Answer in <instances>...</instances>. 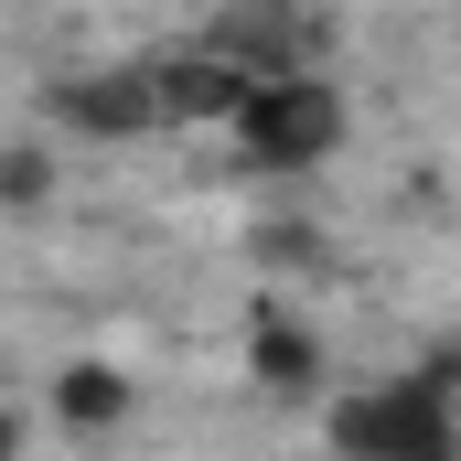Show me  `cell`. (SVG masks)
Here are the masks:
<instances>
[{
	"label": "cell",
	"mask_w": 461,
	"mask_h": 461,
	"mask_svg": "<svg viewBox=\"0 0 461 461\" xmlns=\"http://www.w3.org/2000/svg\"><path fill=\"white\" fill-rule=\"evenodd\" d=\"M451 375L461 354H429L419 375L375 386V397H344L333 408V451H375V461H451Z\"/></svg>",
	"instance_id": "6da1fadb"
},
{
	"label": "cell",
	"mask_w": 461,
	"mask_h": 461,
	"mask_svg": "<svg viewBox=\"0 0 461 461\" xmlns=\"http://www.w3.org/2000/svg\"><path fill=\"white\" fill-rule=\"evenodd\" d=\"M236 140H247V161L258 172H312V161H333L344 150V97L322 86V76H258L247 86V108H236Z\"/></svg>",
	"instance_id": "7a4b0ae2"
},
{
	"label": "cell",
	"mask_w": 461,
	"mask_h": 461,
	"mask_svg": "<svg viewBox=\"0 0 461 461\" xmlns=\"http://www.w3.org/2000/svg\"><path fill=\"white\" fill-rule=\"evenodd\" d=\"M54 118H65L76 140H140V129H172V118H161V76H150V65L65 76V86H54Z\"/></svg>",
	"instance_id": "3957f363"
},
{
	"label": "cell",
	"mask_w": 461,
	"mask_h": 461,
	"mask_svg": "<svg viewBox=\"0 0 461 461\" xmlns=\"http://www.w3.org/2000/svg\"><path fill=\"white\" fill-rule=\"evenodd\" d=\"M150 76H161V118H236L247 86H258V76H247L236 54H215V43L183 54V65H150Z\"/></svg>",
	"instance_id": "277c9868"
},
{
	"label": "cell",
	"mask_w": 461,
	"mask_h": 461,
	"mask_svg": "<svg viewBox=\"0 0 461 461\" xmlns=\"http://www.w3.org/2000/svg\"><path fill=\"white\" fill-rule=\"evenodd\" d=\"M258 386L268 397H312L322 386V344L301 322H258Z\"/></svg>",
	"instance_id": "5b68a950"
},
{
	"label": "cell",
	"mask_w": 461,
	"mask_h": 461,
	"mask_svg": "<svg viewBox=\"0 0 461 461\" xmlns=\"http://www.w3.org/2000/svg\"><path fill=\"white\" fill-rule=\"evenodd\" d=\"M54 408H65V429H108V419H129V375L118 365H65Z\"/></svg>",
	"instance_id": "8992f818"
},
{
	"label": "cell",
	"mask_w": 461,
	"mask_h": 461,
	"mask_svg": "<svg viewBox=\"0 0 461 461\" xmlns=\"http://www.w3.org/2000/svg\"><path fill=\"white\" fill-rule=\"evenodd\" d=\"M54 204V161L22 140V150H0V215H43Z\"/></svg>",
	"instance_id": "52a82bcc"
},
{
	"label": "cell",
	"mask_w": 461,
	"mask_h": 461,
	"mask_svg": "<svg viewBox=\"0 0 461 461\" xmlns=\"http://www.w3.org/2000/svg\"><path fill=\"white\" fill-rule=\"evenodd\" d=\"M258 258H268V268H312L322 247H312V226H258Z\"/></svg>",
	"instance_id": "ba28073f"
},
{
	"label": "cell",
	"mask_w": 461,
	"mask_h": 461,
	"mask_svg": "<svg viewBox=\"0 0 461 461\" xmlns=\"http://www.w3.org/2000/svg\"><path fill=\"white\" fill-rule=\"evenodd\" d=\"M11 440H22V429H11V419H0V451H11Z\"/></svg>",
	"instance_id": "9c48e42d"
}]
</instances>
